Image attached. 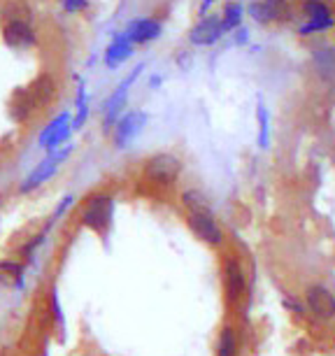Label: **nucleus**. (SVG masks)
I'll return each mask as SVG.
<instances>
[{
    "label": "nucleus",
    "mask_w": 335,
    "mask_h": 356,
    "mask_svg": "<svg viewBox=\"0 0 335 356\" xmlns=\"http://www.w3.org/2000/svg\"><path fill=\"white\" fill-rule=\"evenodd\" d=\"M314 58H317V65H319V70H321V75H324L326 79L333 75L335 72V56H333V51L328 49H317V54H314Z\"/></svg>",
    "instance_id": "20"
},
{
    "label": "nucleus",
    "mask_w": 335,
    "mask_h": 356,
    "mask_svg": "<svg viewBox=\"0 0 335 356\" xmlns=\"http://www.w3.org/2000/svg\"><path fill=\"white\" fill-rule=\"evenodd\" d=\"M161 35V24L154 22V19H140V22H133L126 31V40L129 42H149V40H156Z\"/></svg>",
    "instance_id": "14"
},
{
    "label": "nucleus",
    "mask_w": 335,
    "mask_h": 356,
    "mask_svg": "<svg viewBox=\"0 0 335 356\" xmlns=\"http://www.w3.org/2000/svg\"><path fill=\"white\" fill-rule=\"evenodd\" d=\"M179 175H182V161H179L175 154H168V152L154 154V156L145 161V168H142L145 182L161 186V189H168V186L175 184L179 179Z\"/></svg>",
    "instance_id": "3"
},
{
    "label": "nucleus",
    "mask_w": 335,
    "mask_h": 356,
    "mask_svg": "<svg viewBox=\"0 0 335 356\" xmlns=\"http://www.w3.org/2000/svg\"><path fill=\"white\" fill-rule=\"evenodd\" d=\"M70 133H72V117L68 112H63L44 126L38 138V145L47 152H56L70 138Z\"/></svg>",
    "instance_id": "9"
},
{
    "label": "nucleus",
    "mask_w": 335,
    "mask_h": 356,
    "mask_svg": "<svg viewBox=\"0 0 335 356\" xmlns=\"http://www.w3.org/2000/svg\"><path fill=\"white\" fill-rule=\"evenodd\" d=\"M86 8V0H65V10L68 12H79Z\"/></svg>",
    "instance_id": "27"
},
{
    "label": "nucleus",
    "mask_w": 335,
    "mask_h": 356,
    "mask_svg": "<svg viewBox=\"0 0 335 356\" xmlns=\"http://www.w3.org/2000/svg\"><path fill=\"white\" fill-rule=\"evenodd\" d=\"M263 8L268 12V17H270V22L272 19H286V15H289L284 0H263Z\"/></svg>",
    "instance_id": "22"
},
{
    "label": "nucleus",
    "mask_w": 335,
    "mask_h": 356,
    "mask_svg": "<svg viewBox=\"0 0 335 356\" xmlns=\"http://www.w3.org/2000/svg\"><path fill=\"white\" fill-rule=\"evenodd\" d=\"M49 319H51V324L61 331L63 324H65V317H63V307H61V300H58V291L56 289H51V293H49Z\"/></svg>",
    "instance_id": "19"
},
{
    "label": "nucleus",
    "mask_w": 335,
    "mask_h": 356,
    "mask_svg": "<svg viewBox=\"0 0 335 356\" xmlns=\"http://www.w3.org/2000/svg\"><path fill=\"white\" fill-rule=\"evenodd\" d=\"M3 40L12 49H28V47L35 44V33L22 19H12L3 29Z\"/></svg>",
    "instance_id": "11"
},
{
    "label": "nucleus",
    "mask_w": 335,
    "mask_h": 356,
    "mask_svg": "<svg viewBox=\"0 0 335 356\" xmlns=\"http://www.w3.org/2000/svg\"><path fill=\"white\" fill-rule=\"evenodd\" d=\"M131 51H133V42H129L124 35L117 38L115 42L105 49V63L110 65V68H117L119 63H124L126 58L131 56Z\"/></svg>",
    "instance_id": "16"
},
{
    "label": "nucleus",
    "mask_w": 335,
    "mask_h": 356,
    "mask_svg": "<svg viewBox=\"0 0 335 356\" xmlns=\"http://www.w3.org/2000/svg\"><path fill=\"white\" fill-rule=\"evenodd\" d=\"M259 124H261L259 143H261V147H268V112L263 105H259Z\"/></svg>",
    "instance_id": "24"
},
{
    "label": "nucleus",
    "mask_w": 335,
    "mask_h": 356,
    "mask_svg": "<svg viewBox=\"0 0 335 356\" xmlns=\"http://www.w3.org/2000/svg\"><path fill=\"white\" fill-rule=\"evenodd\" d=\"M221 19L219 17H205L193 26L191 31V42L193 44H212L221 38Z\"/></svg>",
    "instance_id": "13"
},
{
    "label": "nucleus",
    "mask_w": 335,
    "mask_h": 356,
    "mask_svg": "<svg viewBox=\"0 0 335 356\" xmlns=\"http://www.w3.org/2000/svg\"><path fill=\"white\" fill-rule=\"evenodd\" d=\"M26 273H28V266H26L19 257L0 259V284H3V286L24 289Z\"/></svg>",
    "instance_id": "12"
},
{
    "label": "nucleus",
    "mask_w": 335,
    "mask_h": 356,
    "mask_svg": "<svg viewBox=\"0 0 335 356\" xmlns=\"http://www.w3.org/2000/svg\"><path fill=\"white\" fill-rule=\"evenodd\" d=\"M86 119H89V100H86L84 84H79V89H77V114H75V119H72V131L82 129Z\"/></svg>",
    "instance_id": "18"
},
{
    "label": "nucleus",
    "mask_w": 335,
    "mask_h": 356,
    "mask_svg": "<svg viewBox=\"0 0 335 356\" xmlns=\"http://www.w3.org/2000/svg\"><path fill=\"white\" fill-rule=\"evenodd\" d=\"M186 224H189L191 233L196 235L200 243L210 245V247H224L226 243V235H224V228L214 217V212H193V214H186Z\"/></svg>",
    "instance_id": "6"
},
{
    "label": "nucleus",
    "mask_w": 335,
    "mask_h": 356,
    "mask_svg": "<svg viewBox=\"0 0 335 356\" xmlns=\"http://www.w3.org/2000/svg\"><path fill=\"white\" fill-rule=\"evenodd\" d=\"M145 124H147V114L140 112V110H131L119 117V122L115 124V129H112V145L117 147V149H126V147H131V143L136 140L140 133L145 131Z\"/></svg>",
    "instance_id": "8"
},
{
    "label": "nucleus",
    "mask_w": 335,
    "mask_h": 356,
    "mask_svg": "<svg viewBox=\"0 0 335 356\" xmlns=\"http://www.w3.org/2000/svg\"><path fill=\"white\" fill-rule=\"evenodd\" d=\"M240 352V338L233 324H224L217 335V345H214V356H238Z\"/></svg>",
    "instance_id": "15"
},
{
    "label": "nucleus",
    "mask_w": 335,
    "mask_h": 356,
    "mask_svg": "<svg viewBox=\"0 0 335 356\" xmlns=\"http://www.w3.org/2000/svg\"><path fill=\"white\" fill-rule=\"evenodd\" d=\"M179 200H182L186 214H193V212H212L210 200H207L205 193L198 191V189H186V191H182Z\"/></svg>",
    "instance_id": "17"
},
{
    "label": "nucleus",
    "mask_w": 335,
    "mask_h": 356,
    "mask_svg": "<svg viewBox=\"0 0 335 356\" xmlns=\"http://www.w3.org/2000/svg\"><path fill=\"white\" fill-rule=\"evenodd\" d=\"M140 70H142V65H138V68L117 86L115 93L105 100V105H103V133H107V136H110L112 129H115V124L119 122V117L124 114L126 100H129V89H131V84L138 79Z\"/></svg>",
    "instance_id": "7"
},
{
    "label": "nucleus",
    "mask_w": 335,
    "mask_h": 356,
    "mask_svg": "<svg viewBox=\"0 0 335 356\" xmlns=\"http://www.w3.org/2000/svg\"><path fill=\"white\" fill-rule=\"evenodd\" d=\"M250 12H252V17L256 19L259 24H268V22H270V17H268V12H265V8H263V3H254L252 8H250Z\"/></svg>",
    "instance_id": "25"
},
{
    "label": "nucleus",
    "mask_w": 335,
    "mask_h": 356,
    "mask_svg": "<svg viewBox=\"0 0 335 356\" xmlns=\"http://www.w3.org/2000/svg\"><path fill=\"white\" fill-rule=\"evenodd\" d=\"M305 307L321 321H331L335 317V296L326 286L312 284L305 291Z\"/></svg>",
    "instance_id": "10"
},
{
    "label": "nucleus",
    "mask_w": 335,
    "mask_h": 356,
    "mask_svg": "<svg viewBox=\"0 0 335 356\" xmlns=\"http://www.w3.org/2000/svg\"><path fill=\"white\" fill-rule=\"evenodd\" d=\"M243 19V8L238 3H231L229 8L224 10V19H221V31H233Z\"/></svg>",
    "instance_id": "21"
},
{
    "label": "nucleus",
    "mask_w": 335,
    "mask_h": 356,
    "mask_svg": "<svg viewBox=\"0 0 335 356\" xmlns=\"http://www.w3.org/2000/svg\"><path fill=\"white\" fill-rule=\"evenodd\" d=\"M210 5H212V0H205V3H203V8H200V12H205L207 8H210Z\"/></svg>",
    "instance_id": "28"
},
{
    "label": "nucleus",
    "mask_w": 335,
    "mask_h": 356,
    "mask_svg": "<svg viewBox=\"0 0 335 356\" xmlns=\"http://www.w3.org/2000/svg\"><path fill=\"white\" fill-rule=\"evenodd\" d=\"M284 305L289 307V310H291L293 314H300V317L305 314V305H303V303H298V300L289 298V296H284Z\"/></svg>",
    "instance_id": "26"
},
{
    "label": "nucleus",
    "mask_w": 335,
    "mask_h": 356,
    "mask_svg": "<svg viewBox=\"0 0 335 356\" xmlns=\"http://www.w3.org/2000/svg\"><path fill=\"white\" fill-rule=\"evenodd\" d=\"M221 280H224V298L226 305L236 307L247 293V273L236 254H226L221 261Z\"/></svg>",
    "instance_id": "4"
},
{
    "label": "nucleus",
    "mask_w": 335,
    "mask_h": 356,
    "mask_svg": "<svg viewBox=\"0 0 335 356\" xmlns=\"http://www.w3.org/2000/svg\"><path fill=\"white\" fill-rule=\"evenodd\" d=\"M70 152H72V147H63V149L49 152V156L40 161V163L24 177V182L19 184V193H33V191H38L40 186H44L54 175L58 172V168H61L63 161L70 156Z\"/></svg>",
    "instance_id": "5"
},
{
    "label": "nucleus",
    "mask_w": 335,
    "mask_h": 356,
    "mask_svg": "<svg viewBox=\"0 0 335 356\" xmlns=\"http://www.w3.org/2000/svg\"><path fill=\"white\" fill-rule=\"evenodd\" d=\"M56 93V84L49 75L38 77L35 82H31L28 86H24V91L19 89L10 100V117L15 122H26L33 112H38L40 107L47 105Z\"/></svg>",
    "instance_id": "2"
},
{
    "label": "nucleus",
    "mask_w": 335,
    "mask_h": 356,
    "mask_svg": "<svg viewBox=\"0 0 335 356\" xmlns=\"http://www.w3.org/2000/svg\"><path fill=\"white\" fill-rule=\"evenodd\" d=\"M115 196L105 191H96L91 196H86L77 207V221L79 226L86 228L89 233L98 235V238H107L115 226Z\"/></svg>",
    "instance_id": "1"
},
{
    "label": "nucleus",
    "mask_w": 335,
    "mask_h": 356,
    "mask_svg": "<svg viewBox=\"0 0 335 356\" xmlns=\"http://www.w3.org/2000/svg\"><path fill=\"white\" fill-rule=\"evenodd\" d=\"M305 12L312 22H328V8L321 5L319 0H310V3L305 5Z\"/></svg>",
    "instance_id": "23"
}]
</instances>
